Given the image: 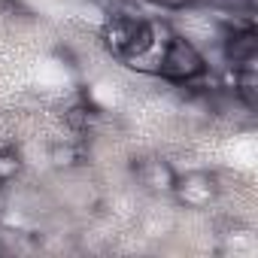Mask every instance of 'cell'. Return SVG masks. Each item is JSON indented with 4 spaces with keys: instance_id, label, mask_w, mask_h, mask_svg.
<instances>
[{
    "instance_id": "6da1fadb",
    "label": "cell",
    "mask_w": 258,
    "mask_h": 258,
    "mask_svg": "<svg viewBox=\"0 0 258 258\" xmlns=\"http://www.w3.org/2000/svg\"><path fill=\"white\" fill-rule=\"evenodd\" d=\"M103 46L124 61H137L155 46V25L134 13H112L100 28Z\"/></svg>"
},
{
    "instance_id": "7a4b0ae2",
    "label": "cell",
    "mask_w": 258,
    "mask_h": 258,
    "mask_svg": "<svg viewBox=\"0 0 258 258\" xmlns=\"http://www.w3.org/2000/svg\"><path fill=\"white\" fill-rule=\"evenodd\" d=\"M158 73L170 82H195L207 73V58L188 40L170 34L164 40V52L158 58Z\"/></svg>"
},
{
    "instance_id": "3957f363",
    "label": "cell",
    "mask_w": 258,
    "mask_h": 258,
    "mask_svg": "<svg viewBox=\"0 0 258 258\" xmlns=\"http://www.w3.org/2000/svg\"><path fill=\"white\" fill-rule=\"evenodd\" d=\"M222 185L216 179V173L210 170H191V173H176V182H173V198L188 207V210H207L210 204H216Z\"/></svg>"
},
{
    "instance_id": "277c9868",
    "label": "cell",
    "mask_w": 258,
    "mask_h": 258,
    "mask_svg": "<svg viewBox=\"0 0 258 258\" xmlns=\"http://www.w3.org/2000/svg\"><path fill=\"white\" fill-rule=\"evenodd\" d=\"M134 176L152 195H170L173 182H176L173 164L167 158H161V155H143V158H137L134 161Z\"/></svg>"
},
{
    "instance_id": "5b68a950",
    "label": "cell",
    "mask_w": 258,
    "mask_h": 258,
    "mask_svg": "<svg viewBox=\"0 0 258 258\" xmlns=\"http://www.w3.org/2000/svg\"><path fill=\"white\" fill-rule=\"evenodd\" d=\"M255 55H258V34H255L252 25H243V28L228 31V37H225V58L234 67L255 64Z\"/></svg>"
},
{
    "instance_id": "8992f818",
    "label": "cell",
    "mask_w": 258,
    "mask_h": 258,
    "mask_svg": "<svg viewBox=\"0 0 258 258\" xmlns=\"http://www.w3.org/2000/svg\"><path fill=\"white\" fill-rule=\"evenodd\" d=\"M234 94H237L249 109L258 103V70H255V64L234 67Z\"/></svg>"
},
{
    "instance_id": "52a82bcc",
    "label": "cell",
    "mask_w": 258,
    "mask_h": 258,
    "mask_svg": "<svg viewBox=\"0 0 258 258\" xmlns=\"http://www.w3.org/2000/svg\"><path fill=\"white\" fill-rule=\"evenodd\" d=\"M49 161H52L55 167H64V170L79 167V164L85 161V146H82V143H73V140L52 143V146H49Z\"/></svg>"
},
{
    "instance_id": "ba28073f",
    "label": "cell",
    "mask_w": 258,
    "mask_h": 258,
    "mask_svg": "<svg viewBox=\"0 0 258 258\" xmlns=\"http://www.w3.org/2000/svg\"><path fill=\"white\" fill-rule=\"evenodd\" d=\"M22 173V155L10 146H0V182H13Z\"/></svg>"
},
{
    "instance_id": "9c48e42d",
    "label": "cell",
    "mask_w": 258,
    "mask_h": 258,
    "mask_svg": "<svg viewBox=\"0 0 258 258\" xmlns=\"http://www.w3.org/2000/svg\"><path fill=\"white\" fill-rule=\"evenodd\" d=\"M149 4H155L161 10H188V7L198 4V0H149Z\"/></svg>"
},
{
    "instance_id": "30bf717a",
    "label": "cell",
    "mask_w": 258,
    "mask_h": 258,
    "mask_svg": "<svg viewBox=\"0 0 258 258\" xmlns=\"http://www.w3.org/2000/svg\"><path fill=\"white\" fill-rule=\"evenodd\" d=\"M4 210H7V185L0 182V213H4Z\"/></svg>"
}]
</instances>
